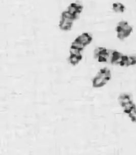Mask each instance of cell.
Returning a JSON list of instances; mask_svg holds the SVG:
<instances>
[{
	"mask_svg": "<svg viewBox=\"0 0 136 155\" xmlns=\"http://www.w3.org/2000/svg\"><path fill=\"white\" fill-rule=\"evenodd\" d=\"M76 40L86 46L91 41L92 37L88 33H84L80 35Z\"/></svg>",
	"mask_w": 136,
	"mask_h": 155,
	"instance_id": "6da1fadb",
	"label": "cell"
},
{
	"mask_svg": "<svg viewBox=\"0 0 136 155\" xmlns=\"http://www.w3.org/2000/svg\"><path fill=\"white\" fill-rule=\"evenodd\" d=\"M118 28L121 29L125 31L126 32H127L128 34H130L132 30V28L131 26H130L125 21H121L119 23L118 27Z\"/></svg>",
	"mask_w": 136,
	"mask_h": 155,
	"instance_id": "3957f363",
	"label": "cell"
},
{
	"mask_svg": "<svg viewBox=\"0 0 136 155\" xmlns=\"http://www.w3.org/2000/svg\"><path fill=\"white\" fill-rule=\"evenodd\" d=\"M82 59V56H75L71 55L70 57V61L71 63L73 65H75L78 64Z\"/></svg>",
	"mask_w": 136,
	"mask_h": 155,
	"instance_id": "5b68a950",
	"label": "cell"
},
{
	"mask_svg": "<svg viewBox=\"0 0 136 155\" xmlns=\"http://www.w3.org/2000/svg\"><path fill=\"white\" fill-rule=\"evenodd\" d=\"M108 80L104 79L101 77L96 76L93 80V85L94 87H100L107 83Z\"/></svg>",
	"mask_w": 136,
	"mask_h": 155,
	"instance_id": "7a4b0ae2",
	"label": "cell"
},
{
	"mask_svg": "<svg viewBox=\"0 0 136 155\" xmlns=\"http://www.w3.org/2000/svg\"><path fill=\"white\" fill-rule=\"evenodd\" d=\"M67 11L70 12L73 15H74L75 13L78 11V9L74 4H72L71 6H70L69 7L67 8Z\"/></svg>",
	"mask_w": 136,
	"mask_h": 155,
	"instance_id": "8fae6325",
	"label": "cell"
},
{
	"mask_svg": "<svg viewBox=\"0 0 136 155\" xmlns=\"http://www.w3.org/2000/svg\"><path fill=\"white\" fill-rule=\"evenodd\" d=\"M62 16L66 17V18H73L74 19V15L71 14L70 12H69L68 11H64L62 15Z\"/></svg>",
	"mask_w": 136,
	"mask_h": 155,
	"instance_id": "7c38bea8",
	"label": "cell"
},
{
	"mask_svg": "<svg viewBox=\"0 0 136 155\" xmlns=\"http://www.w3.org/2000/svg\"><path fill=\"white\" fill-rule=\"evenodd\" d=\"M113 9L116 12H122L124 11V6L120 3L114 4L113 5Z\"/></svg>",
	"mask_w": 136,
	"mask_h": 155,
	"instance_id": "9c48e42d",
	"label": "cell"
},
{
	"mask_svg": "<svg viewBox=\"0 0 136 155\" xmlns=\"http://www.w3.org/2000/svg\"><path fill=\"white\" fill-rule=\"evenodd\" d=\"M117 35L118 37L120 39H124L125 37H126L129 34L126 32L125 31L121 29L117 28Z\"/></svg>",
	"mask_w": 136,
	"mask_h": 155,
	"instance_id": "8992f818",
	"label": "cell"
},
{
	"mask_svg": "<svg viewBox=\"0 0 136 155\" xmlns=\"http://www.w3.org/2000/svg\"><path fill=\"white\" fill-rule=\"evenodd\" d=\"M72 26V24L68 23V22L61 19L60 23V28L61 30L67 31L71 29Z\"/></svg>",
	"mask_w": 136,
	"mask_h": 155,
	"instance_id": "277c9868",
	"label": "cell"
},
{
	"mask_svg": "<svg viewBox=\"0 0 136 155\" xmlns=\"http://www.w3.org/2000/svg\"><path fill=\"white\" fill-rule=\"evenodd\" d=\"M85 45H83V43H81L80 42H79V41H78L77 40H76L73 43H72V47H73V48H76V49H78L79 50H83V49L85 47Z\"/></svg>",
	"mask_w": 136,
	"mask_h": 155,
	"instance_id": "52a82bcc",
	"label": "cell"
},
{
	"mask_svg": "<svg viewBox=\"0 0 136 155\" xmlns=\"http://www.w3.org/2000/svg\"><path fill=\"white\" fill-rule=\"evenodd\" d=\"M81 52V50H79V49H76V48H73V47H71L70 50V52L71 53V55L78 56H82Z\"/></svg>",
	"mask_w": 136,
	"mask_h": 155,
	"instance_id": "30bf717a",
	"label": "cell"
},
{
	"mask_svg": "<svg viewBox=\"0 0 136 155\" xmlns=\"http://www.w3.org/2000/svg\"><path fill=\"white\" fill-rule=\"evenodd\" d=\"M122 106L123 107L124 110L126 112L129 113V112L130 111V110L134 107V104L132 103V102H128L125 104H124L123 105H122Z\"/></svg>",
	"mask_w": 136,
	"mask_h": 155,
	"instance_id": "ba28073f",
	"label": "cell"
},
{
	"mask_svg": "<svg viewBox=\"0 0 136 155\" xmlns=\"http://www.w3.org/2000/svg\"><path fill=\"white\" fill-rule=\"evenodd\" d=\"M129 116L133 121L136 122V111L131 114H129Z\"/></svg>",
	"mask_w": 136,
	"mask_h": 155,
	"instance_id": "4fadbf2b",
	"label": "cell"
},
{
	"mask_svg": "<svg viewBox=\"0 0 136 155\" xmlns=\"http://www.w3.org/2000/svg\"><path fill=\"white\" fill-rule=\"evenodd\" d=\"M81 12L80 11H77L76 13H75L74 15V19H78L80 17V15H81Z\"/></svg>",
	"mask_w": 136,
	"mask_h": 155,
	"instance_id": "5bb4252c",
	"label": "cell"
}]
</instances>
